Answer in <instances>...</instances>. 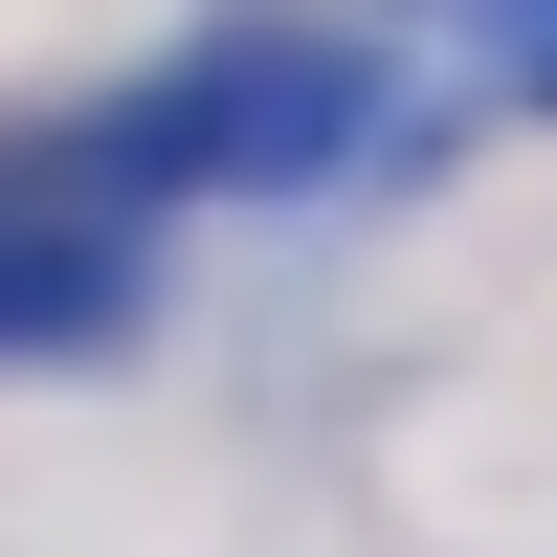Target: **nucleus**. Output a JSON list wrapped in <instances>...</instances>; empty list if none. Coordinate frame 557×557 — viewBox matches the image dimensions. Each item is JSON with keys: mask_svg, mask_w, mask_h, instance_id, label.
<instances>
[{"mask_svg": "<svg viewBox=\"0 0 557 557\" xmlns=\"http://www.w3.org/2000/svg\"><path fill=\"white\" fill-rule=\"evenodd\" d=\"M89 290H112V201L67 157H0V335H67Z\"/></svg>", "mask_w": 557, "mask_h": 557, "instance_id": "nucleus-2", "label": "nucleus"}, {"mask_svg": "<svg viewBox=\"0 0 557 557\" xmlns=\"http://www.w3.org/2000/svg\"><path fill=\"white\" fill-rule=\"evenodd\" d=\"M357 112H380V67H357V45H312V23H223L201 67L134 112V157H157V178H201V157H246V178H312Z\"/></svg>", "mask_w": 557, "mask_h": 557, "instance_id": "nucleus-1", "label": "nucleus"}, {"mask_svg": "<svg viewBox=\"0 0 557 557\" xmlns=\"http://www.w3.org/2000/svg\"><path fill=\"white\" fill-rule=\"evenodd\" d=\"M513 67H535V89H557V0H535V23H513Z\"/></svg>", "mask_w": 557, "mask_h": 557, "instance_id": "nucleus-3", "label": "nucleus"}]
</instances>
